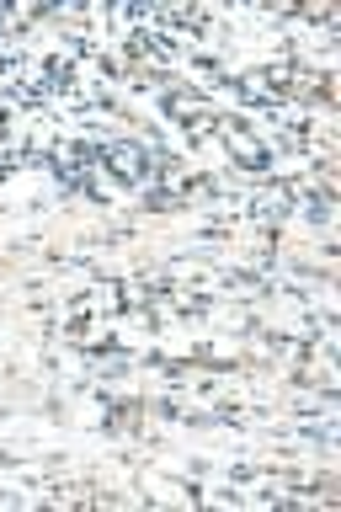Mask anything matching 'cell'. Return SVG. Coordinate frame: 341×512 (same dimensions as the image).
Instances as JSON below:
<instances>
[{
  "mask_svg": "<svg viewBox=\"0 0 341 512\" xmlns=\"http://www.w3.org/2000/svg\"><path fill=\"white\" fill-rule=\"evenodd\" d=\"M102 160L118 182H144V176H150V155H144L139 144H107Z\"/></svg>",
  "mask_w": 341,
  "mask_h": 512,
  "instance_id": "obj_1",
  "label": "cell"
}]
</instances>
